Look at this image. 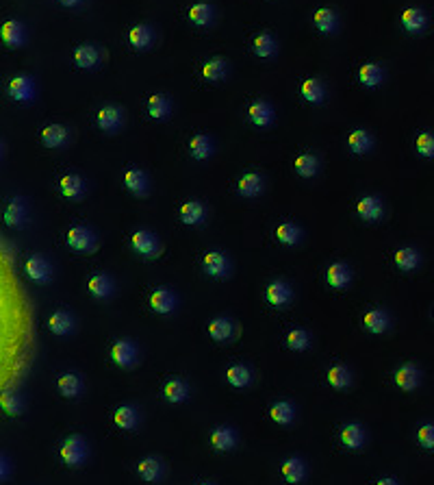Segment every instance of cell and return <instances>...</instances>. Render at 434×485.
<instances>
[{"label":"cell","instance_id":"29","mask_svg":"<svg viewBox=\"0 0 434 485\" xmlns=\"http://www.w3.org/2000/svg\"><path fill=\"white\" fill-rule=\"evenodd\" d=\"M419 252L415 248H400L398 252H395V265L400 268V270L408 272V270H415V268L419 265Z\"/></svg>","mask_w":434,"mask_h":485},{"label":"cell","instance_id":"53","mask_svg":"<svg viewBox=\"0 0 434 485\" xmlns=\"http://www.w3.org/2000/svg\"><path fill=\"white\" fill-rule=\"evenodd\" d=\"M417 152L421 157H434V135L432 133H419L417 135Z\"/></svg>","mask_w":434,"mask_h":485},{"label":"cell","instance_id":"19","mask_svg":"<svg viewBox=\"0 0 434 485\" xmlns=\"http://www.w3.org/2000/svg\"><path fill=\"white\" fill-rule=\"evenodd\" d=\"M124 183H126V187H129L131 191L135 196H144L146 191H148V178H146V174L142 172V170H129L124 174Z\"/></svg>","mask_w":434,"mask_h":485},{"label":"cell","instance_id":"9","mask_svg":"<svg viewBox=\"0 0 434 485\" xmlns=\"http://www.w3.org/2000/svg\"><path fill=\"white\" fill-rule=\"evenodd\" d=\"M174 305H176V298L170 289H165V287H159L152 292V296H150V307L159 311V314H170L174 309Z\"/></svg>","mask_w":434,"mask_h":485},{"label":"cell","instance_id":"21","mask_svg":"<svg viewBox=\"0 0 434 485\" xmlns=\"http://www.w3.org/2000/svg\"><path fill=\"white\" fill-rule=\"evenodd\" d=\"M48 327L55 335H68L72 331V327H74V320H72V316L68 311H57V314L50 316Z\"/></svg>","mask_w":434,"mask_h":485},{"label":"cell","instance_id":"30","mask_svg":"<svg viewBox=\"0 0 434 485\" xmlns=\"http://www.w3.org/2000/svg\"><path fill=\"white\" fill-rule=\"evenodd\" d=\"M66 137H68V131L63 129V126H59V124H50V126H46V129L42 131V142L48 148L61 146L63 142H66Z\"/></svg>","mask_w":434,"mask_h":485},{"label":"cell","instance_id":"36","mask_svg":"<svg viewBox=\"0 0 434 485\" xmlns=\"http://www.w3.org/2000/svg\"><path fill=\"white\" fill-rule=\"evenodd\" d=\"M348 144L352 148V152H356V155H363V152H367L369 148H372V135H369L367 131H352L350 137H348Z\"/></svg>","mask_w":434,"mask_h":485},{"label":"cell","instance_id":"11","mask_svg":"<svg viewBox=\"0 0 434 485\" xmlns=\"http://www.w3.org/2000/svg\"><path fill=\"white\" fill-rule=\"evenodd\" d=\"M356 213L361 215L363 220H378L382 215V202L376 198V196H365L359 200V205H356Z\"/></svg>","mask_w":434,"mask_h":485},{"label":"cell","instance_id":"12","mask_svg":"<svg viewBox=\"0 0 434 485\" xmlns=\"http://www.w3.org/2000/svg\"><path fill=\"white\" fill-rule=\"evenodd\" d=\"M96 120H98V126L102 131H116L122 124V111L118 107H102L98 111Z\"/></svg>","mask_w":434,"mask_h":485},{"label":"cell","instance_id":"17","mask_svg":"<svg viewBox=\"0 0 434 485\" xmlns=\"http://www.w3.org/2000/svg\"><path fill=\"white\" fill-rule=\"evenodd\" d=\"M235 333V327L231 320H226V318H215L209 324V335L215 340V342H226L231 340Z\"/></svg>","mask_w":434,"mask_h":485},{"label":"cell","instance_id":"7","mask_svg":"<svg viewBox=\"0 0 434 485\" xmlns=\"http://www.w3.org/2000/svg\"><path fill=\"white\" fill-rule=\"evenodd\" d=\"M27 274L35 281V283H48L50 281V263L42 257V255H33V257L27 261Z\"/></svg>","mask_w":434,"mask_h":485},{"label":"cell","instance_id":"44","mask_svg":"<svg viewBox=\"0 0 434 485\" xmlns=\"http://www.w3.org/2000/svg\"><path fill=\"white\" fill-rule=\"evenodd\" d=\"M226 379L235 388H246L250 383V370L244 368V366H231L228 368V372H226Z\"/></svg>","mask_w":434,"mask_h":485},{"label":"cell","instance_id":"38","mask_svg":"<svg viewBox=\"0 0 434 485\" xmlns=\"http://www.w3.org/2000/svg\"><path fill=\"white\" fill-rule=\"evenodd\" d=\"M181 218H183L185 224H198V222L204 220V207L200 205V202L189 200L181 207Z\"/></svg>","mask_w":434,"mask_h":485},{"label":"cell","instance_id":"50","mask_svg":"<svg viewBox=\"0 0 434 485\" xmlns=\"http://www.w3.org/2000/svg\"><path fill=\"white\" fill-rule=\"evenodd\" d=\"M0 407L9 414V416H20L22 414V401L18 394L14 392H7L3 394V399H0Z\"/></svg>","mask_w":434,"mask_h":485},{"label":"cell","instance_id":"16","mask_svg":"<svg viewBox=\"0 0 434 485\" xmlns=\"http://www.w3.org/2000/svg\"><path fill=\"white\" fill-rule=\"evenodd\" d=\"M426 14L421 9H406L404 14H402V24H404V29L406 31H411V33H419V31H424L426 27Z\"/></svg>","mask_w":434,"mask_h":485},{"label":"cell","instance_id":"52","mask_svg":"<svg viewBox=\"0 0 434 485\" xmlns=\"http://www.w3.org/2000/svg\"><path fill=\"white\" fill-rule=\"evenodd\" d=\"M296 170L300 176L304 178H311L315 172H317V159L313 155H302L296 159Z\"/></svg>","mask_w":434,"mask_h":485},{"label":"cell","instance_id":"57","mask_svg":"<svg viewBox=\"0 0 434 485\" xmlns=\"http://www.w3.org/2000/svg\"><path fill=\"white\" fill-rule=\"evenodd\" d=\"M81 0H61V5H66V7H74V5H79Z\"/></svg>","mask_w":434,"mask_h":485},{"label":"cell","instance_id":"14","mask_svg":"<svg viewBox=\"0 0 434 485\" xmlns=\"http://www.w3.org/2000/svg\"><path fill=\"white\" fill-rule=\"evenodd\" d=\"M137 470H139V477H142L144 481H148V483H155V481H159L163 477V466L159 464V459H155V457L142 459L139 466H137Z\"/></svg>","mask_w":434,"mask_h":485},{"label":"cell","instance_id":"35","mask_svg":"<svg viewBox=\"0 0 434 485\" xmlns=\"http://www.w3.org/2000/svg\"><path fill=\"white\" fill-rule=\"evenodd\" d=\"M81 390H83V383L76 375H63L59 379V392L63 394V397L74 399V397H79Z\"/></svg>","mask_w":434,"mask_h":485},{"label":"cell","instance_id":"27","mask_svg":"<svg viewBox=\"0 0 434 485\" xmlns=\"http://www.w3.org/2000/svg\"><path fill=\"white\" fill-rule=\"evenodd\" d=\"M87 287H89V292H92L96 298H107L113 292V281L107 274H96V276L89 279Z\"/></svg>","mask_w":434,"mask_h":485},{"label":"cell","instance_id":"15","mask_svg":"<svg viewBox=\"0 0 434 485\" xmlns=\"http://www.w3.org/2000/svg\"><path fill=\"white\" fill-rule=\"evenodd\" d=\"M326 279L333 287H346L352 281V272H350V268L346 263H333L328 268Z\"/></svg>","mask_w":434,"mask_h":485},{"label":"cell","instance_id":"2","mask_svg":"<svg viewBox=\"0 0 434 485\" xmlns=\"http://www.w3.org/2000/svg\"><path fill=\"white\" fill-rule=\"evenodd\" d=\"M68 244L74 250L92 252L96 248V237L92 235V231H87L85 226H72L68 231Z\"/></svg>","mask_w":434,"mask_h":485},{"label":"cell","instance_id":"45","mask_svg":"<svg viewBox=\"0 0 434 485\" xmlns=\"http://www.w3.org/2000/svg\"><path fill=\"white\" fill-rule=\"evenodd\" d=\"M170 111V103L168 98L161 96V94H155L150 100H148V113L152 118H165Z\"/></svg>","mask_w":434,"mask_h":485},{"label":"cell","instance_id":"24","mask_svg":"<svg viewBox=\"0 0 434 485\" xmlns=\"http://www.w3.org/2000/svg\"><path fill=\"white\" fill-rule=\"evenodd\" d=\"M98 59H100V53L89 44L79 46L74 50V61H76V66L79 68H94L98 63Z\"/></svg>","mask_w":434,"mask_h":485},{"label":"cell","instance_id":"8","mask_svg":"<svg viewBox=\"0 0 434 485\" xmlns=\"http://www.w3.org/2000/svg\"><path fill=\"white\" fill-rule=\"evenodd\" d=\"M5 222L14 228H20L24 222H27V205H24L22 198L9 200V205L5 207Z\"/></svg>","mask_w":434,"mask_h":485},{"label":"cell","instance_id":"33","mask_svg":"<svg viewBox=\"0 0 434 485\" xmlns=\"http://www.w3.org/2000/svg\"><path fill=\"white\" fill-rule=\"evenodd\" d=\"M163 397L168 399L170 403H181L187 399V383L185 381H170V383H165V388H163Z\"/></svg>","mask_w":434,"mask_h":485},{"label":"cell","instance_id":"4","mask_svg":"<svg viewBox=\"0 0 434 485\" xmlns=\"http://www.w3.org/2000/svg\"><path fill=\"white\" fill-rule=\"evenodd\" d=\"M202 265H204V270H207V274H211L215 279H224L228 274V259L217 250H211L204 255Z\"/></svg>","mask_w":434,"mask_h":485},{"label":"cell","instance_id":"25","mask_svg":"<svg viewBox=\"0 0 434 485\" xmlns=\"http://www.w3.org/2000/svg\"><path fill=\"white\" fill-rule=\"evenodd\" d=\"M237 189H239L241 196H248V198L259 196L261 191H263V178H261L259 174H254V172H252V174H246V176L239 181Z\"/></svg>","mask_w":434,"mask_h":485},{"label":"cell","instance_id":"55","mask_svg":"<svg viewBox=\"0 0 434 485\" xmlns=\"http://www.w3.org/2000/svg\"><path fill=\"white\" fill-rule=\"evenodd\" d=\"M9 472H11V466H9V462L7 459L0 455V481H5L7 477H9Z\"/></svg>","mask_w":434,"mask_h":485},{"label":"cell","instance_id":"28","mask_svg":"<svg viewBox=\"0 0 434 485\" xmlns=\"http://www.w3.org/2000/svg\"><path fill=\"white\" fill-rule=\"evenodd\" d=\"M61 194L66 196V198H81L83 196V191H85V185L79 176H74V174H66L61 178Z\"/></svg>","mask_w":434,"mask_h":485},{"label":"cell","instance_id":"40","mask_svg":"<svg viewBox=\"0 0 434 485\" xmlns=\"http://www.w3.org/2000/svg\"><path fill=\"white\" fill-rule=\"evenodd\" d=\"M189 150L196 159H207L213 152V144H211V139L207 135H196L189 142Z\"/></svg>","mask_w":434,"mask_h":485},{"label":"cell","instance_id":"31","mask_svg":"<svg viewBox=\"0 0 434 485\" xmlns=\"http://www.w3.org/2000/svg\"><path fill=\"white\" fill-rule=\"evenodd\" d=\"M250 120L257 126H267L274 120V111L267 103H254L250 105Z\"/></svg>","mask_w":434,"mask_h":485},{"label":"cell","instance_id":"47","mask_svg":"<svg viewBox=\"0 0 434 485\" xmlns=\"http://www.w3.org/2000/svg\"><path fill=\"white\" fill-rule=\"evenodd\" d=\"M202 74H204V79H209V81L222 79V76L226 74V63L222 59H211L202 66Z\"/></svg>","mask_w":434,"mask_h":485},{"label":"cell","instance_id":"3","mask_svg":"<svg viewBox=\"0 0 434 485\" xmlns=\"http://www.w3.org/2000/svg\"><path fill=\"white\" fill-rule=\"evenodd\" d=\"M111 355H113V362H116L118 366L129 368L137 359V348H135V344L129 342V340H118L116 344H113Z\"/></svg>","mask_w":434,"mask_h":485},{"label":"cell","instance_id":"6","mask_svg":"<svg viewBox=\"0 0 434 485\" xmlns=\"http://www.w3.org/2000/svg\"><path fill=\"white\" fill-rule=\"evenodd\" d=\"M395 383L404 390V392H411V390H417L419 383H421V372L419 368L413 366V364H406L402 366L398 372H395Z\"/></svg>","mask_w":434,"mask_h":485},{"label":"cell","instance_id":"18","mask_svg":"<svg viewBox=\"0 0 434 485\" xmlns=\"http://www.w3.org/2000/svg\"><path fill=\"white\" fill-rule=\"evenodd\" d=\"M211 444L215 446L217 451H231L233 446L237 444V436H235V431H233V429L220 427V429H215V431H213Z\"/></svg>","mask_w":434,"mask_h":485},{"label":"cell","instance_id":"13","mask_svg":"<svg viewBox=\"0 0 434 485\" xmlns=\"http://www.w3.org/2000/svg\"><path fill=\"white\" fill-rule=\"evenodd\" d=\"M9 96L16 100H29L33 96V81L29 76H16L9 81Z\"/></svg>","mask_w":434,"mask_h":485},{"label":"cell","instance_id":"5","mask_svg":"<svg viewBox=\"0 0 434 485\" xmlns=\"http://www.w3.org/2000/svg\"><path fill=\"white\" fill-rule=\"evenodd\" d=\"M131 246L139 252V255H146V257H155L159 252V241L157 237L148 233V231H137L131 237Z\"/></svg>","mask_w":434,"mask_h":485},{"label":"cell","instance_id":"23","mask_svg":"<svg viewBox=\"0 0 434 485\" xmlns=\"http://www.w3.org/2000/svg\"><path fill=\"white\" fill-rule=\"evenodd\" d=\"M283 477L289 483H300L306 477V466L302 459H298V457L287 459V462L283 464Z\"/></svg>","mask_w":434,"mask_h":485},{"label":"cell","instance_id":"54","mask_svg":"<svg viewBox=\"0 0 434 485\" xmlns=\"http://www.w3.org/2000/svg\"><path fill=\"white\" fill-rule=\"evenodd\" d=\"M417 442L424 449H434V425H421L417 431Z\"/></svg>","mask_w":434,"mask_h":485},{"label":"cell","instance_id":"1","mask_svg":"<svg viewBox=\"0 0 434 485\" xmlns=\"http://www.w3.org/2000/svg\"><path fill=\"white\" fill-rule=\"evenodd\" d=\"M87 457V446L83 442V438L79 436H70L66 438V442L61 444V459L66 462L68 466H79L85 462Z\"/></svg>","mask_w":434,"mask_h":485},{"label":"cell","instance_id":"22","mask_svg":"<svg viewBox=\"0 0 434 485\" xmlns=\"http://www.w3.org/2000/svg\"><path fill=\"white\" fill-rule=\"evenodd\" d=\"M341 442L348 446V449H361L365 444V431L359 425H346L341 431Z\"/></svg>","mask_w":434,"mask_h":485},{"label":"cell","instance_id":"20","mask_svg":"<svg viewBox=\"0 0 434 485\" xmlns=\"http://www.w3.org/2000/svg\"><path fill=\"white\" fill-rule=\"evenodd\" d=\"M267 300H270L272 305H276V307H280V305H287L291 300L289 285L283 283V281H274V283H270V287H267Z\"/></svg>","mask_w":434,"mask_h":485},{"label":"cell","instance_id":"42","mask_svg":"<svg viewBox=\"0 0 434 485\" xmlns=\"http://www.w3.org/2000/svg\"><path fill=\"white\" fill-rule=\"evenodd\" d=\"M359 79L367 87H376L382 81V70H380V66H376V63H365V66L359 70Z\"/></svg>","mask_w":434,"mask_h":485},{"label":"cell","instance_id":"10","mask_svg":"<svg viewBox=\"0 0 434 485\" xmlns=\"http://www.w3.org/2000/svg\"><path fill=\"white\" fill-rule=\"evenodd\" d=\"M0 37L7 46H20L24 42V27L18 20H7L0 27Z\"/></svg>","mask_w":434,"mask_h":485},{"label":"cell","instance_id":"51","mask_svg":"<svg viewBox=\"0 0 434 485\" xmlns=\"http://www.w3.org/2000/svg\"><path fill=\"white\" fill-rule=\"evenodd\" d=\"M287 346L291 351H306V346H309V333L302 329H293L287 335Z\"/></svg>","mask_w":434,"mask_h":485},{"label":"cell","instance_id":"46","mask_svg":"<svg viewBox=\"0 0 434 485\" xmlns=\"http://www.w3.org/2000/svg\"><path fill=\"white\" fill-rule=\"evenodd\" d=\"M302 96L309 100V103H319L324 98V85L317 79H309L302 85Z\"/></svg>","mask_w":434,"mask_h":485},{"label":"cell","instance_id":"43","mask_svg":"<svg viewBox=\"0 0 434 485\" xmlns=\"http://www.w3.org/2000/svg\"><path fill=\"white\" fill-rule=\"evenodd\" d=\"M189 18H191V22H194V24H200V27H204V24H209L213 20V9L207 3H198V5H194V7L189 9Z\"/></svg>","mask_w":434,"mask_h":485},{"label":"cell","instance_id":"26","mask_svg":"<svg viewBox=\"0 0 434 485\" xmlns=\"http://www.w3.org/2000/svg\"><path fill=\"white\" fill-rule=\"evenodd\" d=\"M363 322L369 331H372V333H385L387 327H389V316L382 309H374V311L365 314Z\"/></svg>","mask_w":434,"mask_h":485},{"label":"cell","instance_id":"34","mask_svg":"<svg viewBox=\"0 0 434 485\" xmlns=\"http://www.w3.org/2000/svg\"><path fill=\"white\" fill-rule=\"evenodd\" d=\"M252 48L259 57H272L276 53V42H274V37L270 33H261V35L254 37Z\"/></svg>","mask_w":434,"mask_h":485},{"label":"cell","instance_id":"37","mask_svg":"<svg viewBox=\"0 0 434 485\" xmlns=\"http://www.w3.org/2000/svg\"><path fill=\"white\" fill-rule=\"evenodd\" d=\"M315 24L322 33H333L337 27V14L333 9H317L315 11Z\"/></svg>","mask_w":434,"mask_h":485},{"label":"cell","instance_id":"41","mask_svg":"<svg viewBox=\"0 0 434 485\" xmlns=\"http://www.w3.org/2000/svg\"><path fill=\"white\" fill-rule=\"evenodd\" d=\"M113 420H116V425L122 427V429H133V427H137V423H139V416H137V412H135V407L124 405V407H120V410L116 412Z\"/></svg>","mask_w":434,"mask_h":485},{"label":"cell","instance_id":"49","mask_svg":"<svg viewBox=\"0 0 434 485\" xmlns=\"http://www.w3.org/2000/svg\"><path fill=\"white\" fill-rule=\"evenodd\" d=\"M276 237L283 241V244L293 246V244H296V241L300 239V228L293 226V224H280V226L276 228Z\"/></svg>","mask_w":434,"mask_h":485},{"label":"cell","instance_id":"39","mask_svg":"<svg viewBox=\"0 0 434 485\" xmlns=\"http://www.w3.org/2000/svg\"><path fill=\"white\" fill-rule=\"evenodd\" d=\"M270 416L274 423L278 425H289L293 416H296V412H293V405L291 403H274L270 407Z\"/></svg>","mask_w":434,"mask_h":485},{"label":"cell","instance_id":"56","mask_svg":"<svg viewBox=\"0 0 434 485\" xmlns=\"http://www.w3.org/2000/svg\"><path fill=\"white\" fill-rule=\"evenodd\" d=\"M376 485H398V481H395V479H389V477H387V479H380Z\"/></svg>","mask_w":434,"mask_h":485},{"label":"cell","instance_id":"58","mask_svg":"<svg viewBox=\"0 0 434 485\" xmlns=\"http://www.w3.org/2000/svg\"><path fill=\"white\" fill-rule=\"evenodd\" d=\"M200 485H213V483H200Z\"/></svg>","mask_w":434,"mask_h":485},{"label":"cell","instance_id":"32","mask_svg":"<svg viewBox=\"0 0 434 485\" xmlns=\"http://www.w3.org/2000/svg\"><path fill=\"white\" fill-rule=\"evenodd\" d=\"M328 381H330V386L333 388L346 390V388H350V383H352V375H350V370L346 366H333L328 370Z\"/></svg>","mask_w":434,"mask_h":485},{"label":"cell","instance_id":"48","mask_svg":"<svg viewBox=\"0 0 434 485\" xmlns=\"http://www.w3.org/2000/svg\"><path fill=\"white\" fill-rule=\"evenodd\" d=\"M129 40L135 48H144L152 42V31L144 24H139V27H133L131 33H129Z\"/></svg>","mask_w":434,"mask_h":485}]
</instances>
